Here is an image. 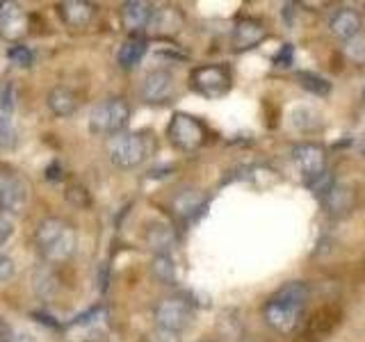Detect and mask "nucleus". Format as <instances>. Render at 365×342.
Returning <instances> with one entry per match:
<instances>
[{
  "label": "nucleus",
  "mask_w": 365,
  "mask_h": 342,
  "mask_svg": "<svg viewBox=\"0 0 365 342\" xmlns=\"http://www.w3.org/2000/svg\"><path fill=\"white\" fill-rule=\"evenodd\" d=\"M14 260H11L9 256H0V283H7L11 276H14Z\"/></svg>",
  "instance_id": "7c9ffc66"
},
{
  "label": "nucleus",
  "mask_w": 365,
  "mask_h": 342,
  "mask_svg": "<svg viewBox=\"0 0 365 342\" xmlns=\"http://www.w3.org/2000/svg\"><path fill=\"white\" fill-rule=\"evenodd\" d=\"M7 57H9V62H11V64H16V66H21V68H30V66L34 64V53L28 48V46H23V43L11 46L9 53H7Z\"/></svg>",
  "instance_id": "a878e982"
},
{
  "label": "nucleus",
  "mask_w": 365,
  "mask_h": 342,
  "mask_svg": "<svg viewBox=\"0 0 365 342\" xmlns=\"http://www.w3.org/2000/svg\"><path fill=\"white\" fill-rule=\"evenodd\" d=\"M363 100H365V89H363Z\"/></svg>",
  "instance_id": "c9c22d12"
},
{
  "label": "nucleus",
  "mask_w": 365,
  "mask_h": 342,
  "mask_svg": "<svg viewBox=\"0 0 365 342\" xmlns=\"http://www.w3.org/2000/svg\"><path fill=\"white\" fill-rule=\"evenodd\" d=\"M32 283H34V290H37L39 296H48L55 290V276L46 267H37Z\"/></svg>",
  "instance_id": "393cba45"
},
{
  "label": "nucleus",
  "mask_w": 365,
  "mask_h": 342,
  "mask_svg": "<svg viewBox=\"0 0 365 342\" xmlns=\"http://www.w3.org/2000/svg\"><path fill=\"white\" fill-rule=\"evenodd\" d=\"M201 342H212V340H201Z\"/></svg>",
  "instance_id": "e433bc0d"
},
{
  "label": "nucleus",
  "mask_w": 365,
  "mask_h": 342,
  "mask_svg": "<svg viewBox=\"0 0 365 342\" xmlns=\"http://www.w3.org/2000/svg\"><path fill=\"white\" fill-rule=\"evenodd\" d=\"M155 148L153 135L137 130V133H121L110 137L108 142V155L110 162L119 169H137L140 165H144L148 157H151Z\"/></svg>",
  "instance_id": "7ed1b4c3"
},
{
  "label": "nucleus",
  "mask_w": 365,
  "mask_h": 342,
  "mask_svg": "<svg viewBox=\"0 0 365 342\" xmlns=\"http://www.w3.org/2000/svg\"><path fill=\"white\" fill-rule=\"evenodd\" d=\"M148 51V41L140 34H130L119 46V53H117V64L123 68V71H133V68L144 60V55Z\"/></svg>",
  "instance_id": "a211bd4d"
},
{
  "label": "nucleus",
  "mask_w": 365,
  "mask_h": 342,
  "mask_svg": "<svg viewBox=\"0 0 365 342\" xmlns=\"http://www.w3.org/2000/svg\"><path fill=\"white\" fill-rule=\"evenodd\" d=\"M297 80H299V85L306 89V91H311L313 96H319V98H324L331 94V83L327 78L322 76H317L313 71H299L297 73Z\"/></svg>",
  "instance_id": "5701e85b"
},
{
  "label": "nucleus",
  "mask_w": 365,
  "mask_h": 342,
  "mask_svg": "<svg viewBox=\"0 0 365 342\" xmlns=\"http://www.w3.org/2000/svg\"><path fill=\"white\" fill-rule=\"evenodd\" d=\"M290 60H292V48H290V46H283L281 53H279V57H274V64H279V66H288L285 62H290Z\"/></svg>",
  "instance_id": "473e14b6"
},
{
  "label": "nucleus",
  "mask_w": 365,
  "mask_h": 342,
  "mask_svg": "<svg viewBox=\"0 0 365 342\" xmlns=\"http://www.w3.org/2000/svg\"><path fill=\"white\" fill-rule=\"evenodd\" d=\"M46 103H48V108L55 117H73L80 105L76 91L68 87H53Z\"/></svg>",
  "instance_id": "aec40b11"
},
{
  "label": "nucleus",
  "mask_w": 365,
  "mask_h": 342,
  "mask_svg": "<svg viewBox=\"0 0 365 342\" xmlns=\"http://www.w3.org/2000/svg\"><path fill=\"white\" fill-rule=\"evenodd\" d=\"M11 342H34V340L28 333H21V336H14V340H11Z\"/></svg>",
  "instance_id": "f704fd0d"
},
{
  "label": "nucleus",
  "mask_w": 365,
  "mask_h": 342,
  "mask_svg": "<svg viewBox=\"0 0 365 342\" xmlns=\"http://www.w3.org/2000/svg\"><path fill=\"white\" fill-rule=\"evenodd\" d=\"M144 237H146L148 249L155 251V256L158 254H167L169 256V251L176 247V231L169 224H163V222L148 224Z\"/></svg>",
  "instance_id": "6ab92c4d"
},
{
  "label": "nucleus",
  "mask_w": 365,
  "mask_h": 342,
  "mask_svg": "<svg viewBox=\"0 0 365 342\" xmlns=\"http://www.w3.org/2000/svg\"><path fill=\"white\" fill-rule=\"evenodd\" d=\"M151 274L153 279H158L160 283L165 285H174L176 283V265H174V258L167 256V254H158L151 260Z\"/></svg>",
  "instance_id": "412c9836"
},
{
  "label": "nucleus",
  "mask_w": 365,
  "mask_h": 342,
  "mask_svg": "<svg viewBox=\"0 0 365 342\" xmlns=\"http://www.w3.org/2000/svg\"><path fill=\"white\" fill-rule=\"evenodd\" d=\"M292 162L304 180L311 185L327 174V151L315 142H302L292 148Z\"/></svg>",
  "instance_id": "1a4fd4ad"
},
{
  "label": "nucleus",
  "mask_w": 365,
  "mask_h": 342,
  "mask_svg": "<svg viewBox=\"0 0 365 342\" xmlns=\"http://www.w3.org/2000/svg\"><path fill=\"white\" fill-rule=\"evenodd\" d=\"M167 137L169 142L174 144L178 151L182 153H194L205 144V137H208V130L201 119L192 117L187 112H176L171 117L169 125H167Z\"/></svg>",
  "instance_id": "39448f33"
},
{
  "label": "nucleus",
  "mask_w": 365,
  "mask_h": 342,
  "mask_svg": "<svg viewBox=\"0 0 365 342\" xmlns=\"http://www.w3.org/2000/svg\"><path fill=\"white\" fill-rule=\"evenodd\" d=\"M345 55L356 64L365 62V37L363 34H359V37H354L345 43Z\"/></svg>",
  "instance_id": "bb28decb"
},
{
  "label": "nucleus",
  "mask_w": 365,
  "mask_h": 342,
  "mask_svg": "<svg viewBox=\"0 0 365 342\" xmlns=\"http://www.w3.org/2000/svg\"><path fill=\"white\" fill-rule=\"evenodd\" d=\"M19 142V133H16V125H14V119H11V114H0V148H14Z\"/></svg>",
  "instance_id": "b1692460"
},
{
  "label": "nucleus",
  "mask_w": 365,
  "mask_h": 342,
  "mask_svg": "<svg viewBox=\"0 0 365 342\" xmlns=\"http://www.w3.org/2000/svg\"><path fill=\"white\" fill-rule=\"evenodd\" d=\"M205 203H208V199H205V194L199 192V190H182L176 194L174 203H171V208H174L176 217H180V219H194L197 214H201L205 210Z\"/></svg>",
  "instance_id": "f3484780"
},
{
  "label": "nucleus",
  "mask_w": 365,
  "mask_h": 342,
  "mask_svg": "<svg viewBox=\"0 0 365 342\" xmlns=\"http://www.w3.org/2000/svg\"><path fill=\"white\" fill-rule=\"evenodd\" d=\"M14 105H16V89L14 85H5L3 94H0V110H3V114H11Z\"/></svg>",
  "instance_id": "cd10ccee"
},
{
  "label": "nucleus",
  "mask_w": 365,
  "mask_h": 342,
  "mask_svg": "<svg viewBox=\"0 0 365 342\" xmlns=\"http://www.w3.org/2000/svg\"><path fill=\"white\" fill-rule=\"evenodd\" d=\"M14 336H11V331L5 322H0V342H11Z\"/></svg>",
  "instance_id": "72a5a7b5"
},
{
  "label": "nucleus",
  "mask_w": 365,
  "mask_h": 342,
  "mask_svg": "<svg viewBox=\"0 0 365 342\" xmlns=\"http://www.w3.org/2000/svg\"><path fill=\"white\" fill-rule=\"evenodd\" d=\"M153 319L158 328L171 331V333H182L194 319V306L182 296H167V299H160L155 304Z\"/></svg>",
  "instance_id": "0eeeda50"
},
{
  "label": "nucleus",
  "mask_w": 365,
  "mask_h": 342,
  "mask_svg": "<svg viewBox=\"0 0 365 342\" xmlns=\"http://www.w3.org/2000/svg\"><path fill=\"white\" fill-rule=\"evenodd\" d=\"M30 190L16 171L0 167V210L5 214H19L28 205Z\"/></svg>",
  "instance_id": "6e6552de"
},
{
  "label": "nucleus",
  "mask_w": 365,
  "mask_h": 342,
  "mask_svg": "<svg viewBox=\"0 0 365 342\" xmlns=\"http://www.w3.org/2000/svg\"><path fill=\"white\" fill-rule=\"evenodd\" d=\"M142 342H180V338H178V333H171V331L155 328L148 336H144Z\"/></svg>",
  "instance_id": "c85d7f7f"
},
{
  "label": "nucleus",
  "mask_w": 365,
  "mask_h": 342,
  "mask_svg": "<svg viewBox=\"0 0 365 342\" xmlns=\"http://www.w3.org/2000/svg\"><path fill=\"white\" fill-rule=\"evenodd\" d=\"M106 319H108V311L103 306H96V308H91V311L78 315L76 319H71L66 328L68 331H73V328H78V331H94V328H98L103 322H106Z\"/></svg>",
  "instance_id": "4be33fe9"
},
{
  "label": "nucleus",
  "mask_w": 365,
  "mask_h": 342,
  "mask_svg": "<svg viewBox=\"0 0 365 342\" xmlns=\"http://www.w3.org/2000/svg\"><path fill=\"white\" fill-rule=\"evenodd\" d=\"M11 235H14V222H11L9 214L0 212V244L9 242Z\"/></svg>",
  "instance_id": "c756f323"
},
{
  "label": "nucleus",
  "mask_w": 365,
  "mask_h": 342,
  "mask_svg": "<svg viewBox=\"0 0 365 342\" xmlns=\"http://www.w3.org/2000/svg\"><path fill=\"white\" fill-rule=\"evenodd\" d=\"M96 7L87 0H64L57 5V14L66 23L68 28H85L94 19Z\"/></svg>",
  "instance_id": "dca6fc26"
},
{
  "label": "nucleus",
  "mask_w": 365,
  "mask_h": 342,
  "mask_svg": "<svg viewBox=\"0 0 365 342\" xmlns=\"http://www.w3.org/2000/svg\"><path fill=\"white\" fill-rule=\"evenodd\" d=\"M34 244L46 262H64L76 254L78 233L60 217H48V219L39 222L37 231H34Z\"/></svg>",
  "instance_id": "f03ea898"
},
{
  "label": "nucleus",
  "mask_w": 365,
  "mask_h": 342,
  "mask_svg": "<svg viewBox=\"0 0 365 342\" xmlns=\"http://www.w3.org/2000/svg\"><path fill=\"white\" fill-rule=\"evenodd\" d=\"M267 39V28L258 19H240L233 28V51H251Z\"/></svg>",
  "instance_id": "ddd939ff"
},
{
  "label": "nucleus",
  "mask_w": 365,
  "mask_h": 342,
  "mask_svg": "<svg viewBox=\"0 0 365 342\" xmlns=\"http://www.w3.org/2000/svg\"><path fill=\"white\" fill-rule=\"evenodd\" d=\"M155 7L151 3H144V0H128V3L121 5V26L133 32L140 34L148 28V23L153 19Z\"/></svg>",
  "instance_id": "4468645a"
},
{
  "label": "nucleus",
  "mask_w": 365,
  "mask_h": 342,
  "mask_svg": "<svg viewBox=\"0 0 365 342\" xmlns=\"http://www.w3.org/2000/svg\"><path fill=\"white\" fill-rule=\"evenodd\" d=\"M66 197H68V201L76 203V205H78V199H83V203L87 205V192L83 187H68Z\"/></svg>",
  "instance_id": "2f4dec72"
},
{
  "label": "nucleus",
  "mask_w": 365,
  "mask_h": 342,
  "mask_svg": "<svg viewBox=\"0 0 365 342\" xmlns=\"http://www.w3.org/2000/svg\"><path fill=\"white\" fill-rule=\"evenodd\" d=\"M28 32V14L19 3H0V34L9 41Z\"/></svg>",
  "instance_id": "f8f14e48"
},
{
  "label": "nucleus",
  "mask_w": 365,
  "mask_h": 342,
  "mask_svg": "<svg viewBox=\"0 0 365 342\" xmlns=\"http://www.w3.org/2000/svg\"><path fill=\"white\" fill-rule=\"evenodd\" d=\"M329 28H331V34L338 39H354V37H359L361 30H363V16L359 14L356 9H351V7H342L338 9L334 16H331L329 21Z\"/></svg>",
  "instance_id": "2eb2a0df"
},
{
  "label": "nucleus",
  "mask_w": 365,
  "mask_h": 342,
  "mask_svg": "<svg viewBox=\"0 0 365 342\" xmlns=\"http://www.w3.org/2000/svg\"><path fill=\"white\" fill-rule=\"evenodd\" d=\"M308 296H311V290H308L306 283L302 281L285 283L283 288L274 292L267 299V304L262 306V317H265V322L277 331V333L290 336L302 324V315H304Z\"/></svg>",
  "instance_id": "f257e3e1"
},
{
  "label": "nucleus",
  "mask_w": 365,
  "mask_h": 342,
  "mask_svg": "<svg viewBox=\"0 0 365 342\" xmlns=\"http://www.w3.org/2000/svg\"><path fill=\"white\" fill-rule=\"evenodd\" d=\"M190 87L203 98H222L233 87V76L222 64H203L190 73Z\"/></svg>",
  "instance_id": "423d86ee"
},
{
  "label": "nucleus",
  "mask_w": 365,
  "mask_h": 342,
  "mask_svg": "<svg viewBox=\"0 0 365 342\" xmlns=\"http://www.w3.org/2000/svg\"><path fill=\"white\" fill-rule=\"evenodd\" d=\"M176 94V78L174 73L165 71V68H155V71L146 73L142 83V98L151 105H163L169 103Z\"/></svg>",
  "instance_id": "9d476101"
},
{
  "label": "nucleus",
  "mask_w": 365,
  "mask_h": 342,
  "mask_svg": "<svg viewBox=\"0 0 365 342\" xmlns=\"http://www.w3.org/2000/svg\"><path fill=\"white\" fill-rule=\"evenodd\" d=\"M185 26V16H182V11L178 7H160L153 11V19L148 23L146 32H151L153 37H176V34L182 30Z\"/></svg>",
  "instance_id": "9b49d317"
},
{
  "label": "nucleus",
  "mask_w": 365,
  "mask_h": 342,
  "mask_svg": "<svg viewBox=\"0 0 365 342\" xmlns=\"http://www.w3.org/2000/svg\"><path fill=\"white\" fill-rule=\"evenodd\" d=\"M130 105L125 98H106L101 100L98 105L91 110L89 114V130L94 135H106V137H114L125 133L130 123Z\"/></svg>",
  "instance_id": "20e7f679"
}]
</instances>
